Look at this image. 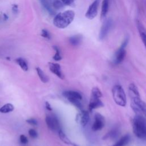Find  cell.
<instances>
[{"instance_id": "cell-1", "label": "cell", "mask_w": 146, "mask_h": 146, "mask_svg": "<svg viewBox=\"0 0 146 146\" xmlns=\"http://www.w3.org/2000/svg\"><path fill=\"white\" fill-rule=\"evenodd\" d=\"M128 94L131 99V106L136 114L146 116V103L142 100L136 86L132 83L128 86Z\"/></svg>"}, {"instance_id": "cell-2", "label": "cell", "mask_w": 146, "mask_h": 146, "mask_svg": "<svg viewBox=\"0 0 146 146\" xmlns=\"http://www.w3.org/2000/svg\"><path fill=\"white\" fill-rule=\"evenodd\" d=\"M134 135L141 140H146V119L140 114H136L132 120Z\"/></svg>"}, {"instance_id": "cell-3", "label": "cell", "mask_w": 146, "mask_h": 146, "mask_svg": "<svg viewBox=\"0 0 146 146\" xmlns=\"http://www.w3.org/2000/svg\"><path fill=\"white\" fill-rule=\"evenodd\" d=\"M75 13L72 10H66L56 15L53 19L54 25L59 29L67 27L73 21Z\"/></svg>"}, {"instance_id": "cell-4", "label": "cell", "mask_w": 146, "mask_h": 146, "mask_svg": "<svg viewBox=\"0 0 146 146\" xmlns=\"http://www.w3.org/2000/svg\"><path fill=\"white\" fill-rule=\"evenodd\" d=\"M112 94L115 103L121 107H125L127 104V97L123 87L116 84L112 88Z\"/></svg>"}, {"instance_id": "cell-5", "label": "cell", "mask_w": 146, "mask_h": 146, "mask_svg": "<svg viewBox=\"0 0 146 146\" xmlns=\"http://www.w3.org/2000/svg\"><path fill=\"white\" fill-rule=\"evenodd\" d=\"M129 42V37L126 36L123 40L121 45L114 54L112 62L114 64H119L121 63L124 59L126 55L125 48Z\"/></svg>"}, {"instance_id": "cell-6", "label": "cell", "mask_w": 146, "mask_h": 146, "mask_svg": "<svg viewBox=\"0 0 146 146\" xmlns=\"http://www.w3.org/2000/svg\"><path fill=\"white\" fill-rule=\"evenodd\" d=\"M113 25V21L111 18L106 19L103 23L99 33V39L100 40H103L108 34Z\"/></svg>"}, {"instance_id": "cell-7", "label": "cell", "mask_w": 146, "mask_h": 146, "mask_svg": "<svg viewBox=\"0 0 146 146\" xmlns=\"http://www.w3.org/2000/svg\"><path fill=\"white\" fill-rule=\"evenodd\" d=\"M106 124L104 117L99 113H96L94 116V121L92 125V130L98 131L102 129Z\"/></svg>"}, {"instance_id": "cell-8", "label": "cell", "mask_w": 146, "mask_h": 146, "mask_svg": "<svg viewBox=\"0 0 146 146\" xmlns=\"http://www.w3.org/2000/svg\"><path fill=\"white\" fill-rule=\"evenodd\" d=\"M100 3V0H95L88 7L85 16L89 19H94L98 14V7Z\"/></svg>"}, {"instance_id": "cell-9", "label": "cell", "mask_w": 146, "mask_h": 146, "mask_svg": "<svg viewBox=\"0 0 146 146\" xmlns=\"http://www.w3.org/2000/svg\"><path fill=\"white\" fill-rule=\"evenodd\" d=\"M46 123L47 127L52 131L60 130V124L57 117L54 115H47L46 117Z\"/></svg>"}, {"instance_id": "cell-10", "label": "cell", "mask_w": 146, "mask_h": 146, "mask_svg": "<svg viewBox=\"0 0 146 146\" xmlns=\"http://www.w3.org/2000/svg\"><path fill=\"white\" fill-rule=\"evenodd\" d=\"M103 106L104 104L100 98L91 95L88 104V108L90 111H92L93 110L102 107Z\"/></svg>"}, {"instance_id": "cell-11", "label": "cell", "mask_w": 146, "mask_h": 146, "mask_svg": "<svg viewBox=\"0 0 146 146\" xmlns=\"http://www.w3.org/2000/svg\"><path fill=\"white\" fill-rule=\"evenodd\" d=\"M49 66V69L51 71V72L56 75L59 78L63 80L64 78V76L62 72L61 67L59 64L56 63H52V62H49L48 63Z\"/></svg>"}, {"instance_id": "cell-12", "label": "cell", "mask_w": 146, "mask_h": 146, "mask_svg": "<svg viewBox=\"0 0 146 146\" xmlns=\"http://www.w3.org/2000/svg\"><path fill=\"white\" fill-rule=\"evenodd\" d=\"M90 119L89 112L87 111L82 110L80 113L76 116V120L79 121V123L82 126H85L88 123Z\"/></svg>"}, {"instance_id": "cell-13", "label": "cell", "mask_w": 146, "mask_h": 146, "mask_svg": "<svg viewBox=\"0 0 146 146\" xmlns=\"http://www.w3.org/2000/svg\"><path fill=\"white\" fill-rule=\"evenodd\" d=\"M43 7L47 11L50 15H55V10L53 7V2L54 0H40Z\"/></svg>"}, {"instance_id": "cell-14", "label": "cell", "mask_w": 146, "mask_h": 146, "mask_svg": "<svg viewBox=\"0 0 146 146\" xmlns=\"http://www.w3.org/2000/svg\"><path fill=\"white\" fill-rule=\"evenodd\" d=\"M136 26H137V28L138 29L140 38L146 48V29H145L143 24L138 20L136 21Z\"/></svg>"}, {"instance_id": "cell-15", "label": "cell", "mask_w": 146, "mask_h": 146, "mask_svg": "<svg viewBox=\"0 0 146 146\" xmlns=\"http://www.w3.org/2000/svg\"><path fill=\"white\" fill-rule=\"evenodd\" d=\"M62 95L67 99L75 98L79 100L82 99V95L79 92L75 91H65L63 92Z\"/></svg>"}, {"instance_id": "cell-16", "label": "cell", "mask_w": 146, "mask_h": 146, "mask_svg": "<svg viewBox=\"0 0 146 146\" xmlns=\"http://www.w3.org/2000/svg\"><path fill=\"white\" fill-rule=\"evenodd\" d=\"M83 40V36L81 34H77L73 36H71L69 38V42L70 43L74 46H78L79 45Z\"/></svg>"}, {"instance_id": "cell-17", "label": "cell", "mask_w": 146, "mask_h": 146, "mask_svg": "<svg viewBox=\"0 0 146 146\" xmlns=\"http://www.w3.org/2000/svg\"><path fill=\"white\" fill-rule=\"evenodd\" d=\"M130 140V136L128 134L125 135L124 136H122L117 141H116L112 146H125L129 143Z\"/></svg>"}, {"instance_id": "cell-18", "label": "cell", "mask_w": 146, "mask_h": 146, "mask_svg": "<svg viewBox=\"0 0 146 146\" xmlns=\"http://www.w3.org/2000/svg\"><path fill=\"white\" fill-rule=\"evenodd\" d=\"M109 0H103L102 3V9L100 13V18L103 19L106 17L108 11Z\"/></svg>"}, {"instance_id": "cell-19", "label": "cell", "mask_w": 146, "mask_h": 146, "mask_svg": "<svg viewBox=\"0 0 146 146\" xmlns=\"http://www.w3.org/2000/svg\"><path fill=\"white\" fill-rule=\"evenodd\" d=\"M14 109V107L12 104L7 103L0 108V112L3 113H9L10 112L13 111Z\"/></svg>"}, {"instance_id": "cell-20", "label": "cell", "mask_w": 146, "mask_h": 146, "mask_svg": "<svg viewBox=\"0 0 146 146\" xmlns=\"http://www.w3.org/2000/svg\"><path fill=\"white\" fill-rule=\"evenodd\" d=\"M36 72H37V74H38V76L39 77L40 80L43 83H47L48 81V78L44 74V72L41 70L40 68L36 67Z\"/></svg>"}, {"instance_id": "cell-21", "label": "cell", "mask_w": 146, "mask_h": 146, "mask_svg": "<svg viewBox=\"0 0 146 146\" xmlns=\"http://www.w3.org/2000/svg\"><path fill=\"white\" fill-rule=\"evenodd\" d=\"M15 62L21 67V68L25 71L28 70V65L26 61L22 58H18L15 59Z\"/></svg>"}, {"instance_id": "cell-22", "label": "cell", "mask_w": 146, "mask_h": 146, "mask_svg": "<svg viewBox=\"0 0 146 146\" xmlns=\"http://www.w3.org/2000/svg\"><path fill=\"white\" fill-rule=\"evenodd\" d=\"M58 135L60 139L65 144H71V142L68 139V137L66 136V135L63 132V131L60 129L58 131Z\"/></svg>"}, {"instance_id": "cell-23", "label": "cell", "mask_w": 146, "mask_h": 146, "mask_svg": "<svg viewBox=\"0 0 146 146\" xmlns=\"http://www.w3.org/2000/svg\"><path fill=\"white\" fill-rule=\"evenodd\" d=\"M70 103H71L74 106H75L76 107H77L78 109L82 110L83 106L82 103L80 102V100L75 98H68L67 99Z\"/></svg>"}, {"instance_id": "cell-24", "label": "cell", "mask_w": 146, "mask_h": 146, "mask_svg": "<svg viewBox=\"0 0 146 146\" xmlns=\"http://www.w3.org/2000/svg\"><path fill=\"white\" fill-rule=\"evenodd\" d=\"M53 48L55 51V54L53 56V59L56 61H59L61 60L62 58L60 55V51L59 48L57 46H54Z\"/></svg>"}, {"instance_id": "cell-25", "label": "cell", "mask_w": 146, "mask_h": 146, "mask_svg": "<svg viewBox=\"0 0 146 146\" xmlns=\"http://www.w3.org/2000/svg\"><path fill=\"white\" fill-rule=\"evenodd\" d=\"M64 7V5L60 0H54L53 2V7L56 10H60Z\"/></svg>"}, {"instance_id": "cell-26", "label": "cell", "mask_w": 146, "mask_h": 146, "mask_svg": "<svg viewBox=\"0 0 146 146\" xmlns=\"http://www.w3.org/2000/svg\"><path fill=\"white\" fill-rule=\"evenodd\" d=\"M91 95L95 96L96 97L100 98H101L102 96V93L101 91L97 87H95L92 88V91H91Z\"/></svg>"}, {"instance_id": "cell-27", "label": "cell", "mask_w": 146, "mask_h": 146, "mask_svg": "<svg viewBox=\"0 0 146 146\" xmlns=\"http://www.w3.org/2000/svg\"><path fill=\"white\" fill-rule=\"evenodd\" d=\"M117 129H112L108 134H106V136H104L103 139H107V138H112V137H115L117 135Z\"/></svg>"}, {"instance_id": "cell-28", "label": "cell", "mask_w": 146, "mask_h": 146, "mask_svg": "<svg viewBox=\"0 0 146 146\" xmlns=\"http://www.w3.org/2000/svg\"><path fill=\"white\" fill-rule=\"evenodd\" d=\"M29 135H30V136L32 138H36L38 137V133L36 132V131L34 129H30L29 130Z\"/></svg>"}, {"instance_id": "cell-29", "label": "cell", "mask_w": 146, "mask_h": 146, "mask_svg": "<svg viewBox=\"0 0 146 146\" xmlns=\"http://www.w3.org/2000/svg\"><path fill=\"white\" fill-rule=\"evenodd\" d=\"M41 35L45 38H47L48 39H50L51 38V36H50V34L49 33V32L46 30V29H43L42 30V33H41Z\"/></svg>"}, {"instance_id": "cell-30", "label": "cell", "mask_w": 146, "mask_h": 146, "mask_svg": "<svg viewBox=\"0 0 146 146\" xmlns=\"http://www.w3.org/2000/svg\"><path fill=\"white\" fill-rule=\"evenodd\" d=\"M26 122L32 125H36L38 124L37 121L35 119H33V118H30V119H27Z\"/></svg>"}, {"instance_id": "cell-31", "label": "cell", "mask_w": 146, "mask_h": 146, "mask_svg": "<svg viewBox=\"0 0 146 146\" xmlns=\"http://www.w3.org/2000/svg\"><path fill=\"white\" fill-rule=\"evenodd\" d=\"M19 139H20V141L22 144H27L28 143L27 138L23 135H21L19 137Z\"/></svg>"}, {"instance_id": "cell-32", "label": "cell", "mask_w": 146, "mask_h": 146, "mask_svg": "<svg viewBox=\"0 0 146 146\" xmlns=\"http://www.w3.org/2000/svg\"><path fill=\"white\" fill-rule=\"evenodd\" d=\"M63 3L64 5H68V6H71L72 4L74 3V1L75 0H60Z\"/></svg>"}, {"instance_id": "cell-33", "label": "cell", "mask_w": 146, "mask_h": 146, "mask_svg": "<svg viewBox=\"0 0 146 146\" xmlns=\"http://www.w3.org/2000/svg\"><path fill=\"white\" fill-rule=\"evenodd\" d=\"M45 106H46V109L48 110V111H51L52 110L51 107V105L48 102H46L45 103Z\"/></svg>"}, {"instance_id": "cell-34", "label": "cell", "mask_w": 146, "mask_h": 146, "mask_svg": "<svg viewBox=\"0 0 146 146\" xmlns=\"http://www.w3.org/2000/svg\"><path fill=\"white\" fill-rule=\"evenodd\" d=\"M18 6L17 5H13L12 7V11L14 14H16L18 13Z\"/></svg>"}, {"instance_id": "cell-35", "label": "cell", "mask_w": 146, "mask_h": 146, "mask_svg": "<svg viewBox=\"0 0 146 146\" xmlns=\"http://www.w3.org/2000/svg\"><path fill=\"white\" fill-rule=\"evenodd\" d=\"M3 18L5 20H7L8 19V16L6 14H3Z\"/></svg>"}, {"instance_id": "cell-36", "label": "cell", "mask_w": 146, "mask_h": 146, "mask_svg": "<svg viewBox=\"0 0 146 146\" xmlns=\"http://www.w3.org/2000/svg\"><path fill=\"white\" fill-rule=\"evenodd\" d=\"M73 146H78V145H77L75 144H73Z\"/></svg>"}]
</instances>
